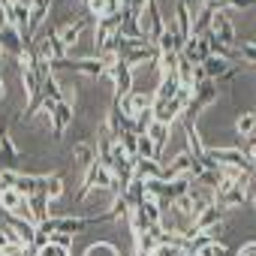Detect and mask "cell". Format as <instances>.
<instances>
[{
    "instance_id": "6da1fadb",
    "label": "cell",
    "mask_w": 256,
    "mask_h": 256,
    "mask_svg": "<svg viewBox=\"0 0 256 256\" xmlns=\"http://www.w3.org/2000/svg\"><path fill=\"white\" fill-rule=\"evenodd\" d=\"M106 76H112V82H114V96L112 100H120V96H126L133 90V70L126 66L120 58L106 60Z\"/></svg>"
},
{
    "instance_id": "7a4b0ae2",
    "label": "cell",
    "mask_w": 256,
    "mask_h": 256,
    "mask_svg": "<svg viewBox=\"0 0 256 256\" xmlns=\"http://www.w3.org/2000/svg\"><path fill=\"white\" fill-rule=\"evenodd\" d=\"M118 102V108H120V114L124 118H136L139 112H148L151 106H154V90H130L126 96H120V100H114Z\"/></svg>"
},
{
    "instance_id": "3957f363",
    "label": "cell",
    "mask_w": 256,
    "mask_h": 256,
    "mask_svg": "<svg viewBox=\"0 0 256 256\" xmlns=\"http://www.w3.org/2000/svg\"><path fill=\"white\" fill-rule=\"evenodd\" d=\"M36 58H42V60L54 64V60H64V58H70V48L60 42L58 30H52V28H48V34H46V36L36 42Z\"/></svg>"
},
{
    "instance_id": "277c9868",
    "label": "cell",
    "mask_w": 256,
    "mask_h": 256,
    "mask_svg": "<svg viewBox=\"0 0 256 256\" xmlns=\"http://www.w3.org/2000/svg\"><path fill=\"white\" fill-rule=\"evenodd\" d=\"M211 34L217 36V42H223V46H229V48L238 46V30H235V22H232L229 12H217V16H214Z\"/></svg>"
},
{
    "instance_id": "5b68a950",
    "label": "cell",
    "mask_w": 256,
    "mask_h": 256,
    "mask_svg": "<svg viewBox=\"0 0 256 256\" xmlns=\"http://www.w3.org/2000/svg\"><path fill=\"white\" fill-rule=\"evenodd\" d=\"M184 100H154V106H151V112H154V120H160V124H175L181 114H184Z\"/></svg>"
},
{
    "instance_id": "8992f818",
    "label": "cell",
    "mask_w": 256,
    "mask_h": 256,
    "mask_svg": "<svg viewBox=\"0 0 256 256\" xmlns=\"http://www.w3.org/2000/svg\"><path fill=\"white\" fill-rule=\"evenodd\" d=\"M226 220V208H220L217 202L214 205H208V208H202L196 217H193V226H190V235H196V232H208L211 226H217V223H223Z\"/></svg>"
},
{
    "instance_id": "52a82bcc",
    "label": "cell",
    "mask_w": 256,
    "mask_h": 256,
    "mask_svg": "<svg viewBox=\"0 0 256 256\" xmlns=\"http://www.w3.org/2000/svg\"><path fill=\"white\" fill-rule=\"evenodd\" d=\"M157 58H160V52H157V46L154 42H148V46H139V48H130V52H124L120 54V60L130 66V70H139V66H145V64H157Z\"/></svg>"
},
{
    "instance_id": "ba28073f",
    "label": "cell",
    "mask_w": 256,
    "mask_h": 256,
    "mask_svg": "<svg viewBox=\"0 0 256 256\" xmlns=\"http://www.w3.org/2000/svg\"><path fill=\"white\" fill-rule=\"evenodd\" d=\"M190 169H193V154H190V151H181V154H175L169 163H163V181L190 178Z\"/></svg>"
},
{
    "instance_id": "9c48e42d",
    "label": "cell",
    "mask_w": 256,
    "mask_h": 256,
    "mask_svg": "<svg viewBox=\"0 0 256 256\" xmlns=\"http://www.w3.org/2000/svg\"><path fill=\"white\" fill-rule=\"evenodd\" d=\"M181 58H187L190 64H205V60L211 58L208 40H205V36H190V40L181 46Z\"/></svg>"
},
{
    "instance_id": "30bf717a",
    "label": "cell",
    "mask_w": 256,
    "mask_h": 256,
    "mask_svg": "<svg viewBox=\"0 0 256 256\" xmlns=\"http://www.w3.org/2000/svg\"><path fill=\"white\" fill-rule=\"evenodd\" d=\"M172 18H175V28H178V40H181V42H187V40L193 36V10L184 4V0H178Z\"/></svg>"
},
{
    "instance_id": "8fae6325",
    "label": "cell",
    "mask_w": 256,
    "mask_h": 256,
    "mask_svg": "<svg viewBox=\"0 0 256 256\" xmlns=\"http://www.w3.org/2000/svg\"><path fill=\"white\" fill-rule=\"evenodd\" d=\"M48 120H52V133H54V139H60V136H64V130L76 120V112H72V106H70V102H58Z\"/></svg>"
},
{
    "instance_id": "7c38bea8",
    "label": "cell",
    "mask_w": 256,
    "mask_h": 256,
    "mask_svg": "<svg viewBox=\"0 0 256 256\" xmlns=\"http://www.w3.org/2000/svg\"><path fill=\"white\" fill-rule=\"evenodd\" d=\"M48 10H52V0H40L36 6H30V18H28V42H34V36H36L40 28L46 24Z\"/></svg>"
},
{
    "instance_id": "4fadbf2b",
    "label": "cell",
    "mask_w": 256,
    "mask_h": 256,
    "mask_svg": "<svg viewBox=\"0 0 256 256\" xmlns=\"http://www.w3.org/2000/svg\"><path fill=\"white\" fill-rule=\"evenodd\" d=\"M145 136H151L154 151H157V163H163V151H166V142H169V136H172V126H169V124L154 120V124L148 126V133H145Z\"/></svg>"
},
{
    "instance_id": "5bb4252c",
    "label": "cell",
    "mask_w": 256,
    "mask_h": 256,
    "mask_svg": "<svg viewBox=\"0 0 256 256\" xmlns=\"http://www.w3.org/2000/svg\"><path fill=\"white\" fill-rule=\"evenodd\" d=\"M0 48L18 58V54H22V48H24V42H22V34H18L16 28L4 24V28H0Z\"/></svg>"
},
{
    "instance_id": "9a60e30c",
    "label": "cell",
    "mask_w": 256,
    "mask_h": 256,
    "mask_svg": "<svg viewBox=\"0 0 256 256\" xmlns=\"http://www.w3.org/2000/svg\"><path fill=\"white\" fill-rule=\"evenodd\" d=\"M42 187H46V175H22L18 172V178H16V190L24 199L34 196V193H42Z\"/></svg>"
},
{
    "instance_id": "2e32d148",
    "label": "cell",
    "mask_w": 256,
    "mask_h": 256,
    "mask_svg": "<svg viewBox=\"0 0 256 256\" xmlns=\"http://www.w3.org/2000/svg\"><path fill=\"white\" fill-rule=\"evenodd\" d=\"M202 70H205V76H208L211 82H223V78L232 72V64L223 60V58H214V54H211V58L202 64Z\"/></svg>"
},
{
    "instance_id": "e0dca14e",
    "label": "cell",
    "mask_w": 256,
    "mask_h": 256,
    "mask_svg": "<svg viewBox=\"0 0 256 256\" xmlns=\"http://www.w3.org/2000/svg\"><path fill=\"white\" fill-rule=\"evenodd\" d=\"M136 178H139V181H160V178H163V163L136 157Z\"/></svg>"
},
{
    "instance_id": "ac0fdd59",
    "label": "cell",
    "mask_w": 256,
    "mask_h": 256,
    "mask_svg": "<svg viewBox=\"0 0 256 256\" xmlns=\"http://www.w3.org/2000/svg\"><path fill=\"white\" fill-rule=\"evenodd\" d=\"M214 16H217V12L202 4V6L193 12V36H205V34L211 30V24H214Z\"/></svg>"
},
{
    "instance_id": "d6986e66",
    "label": "cell",
    "mask_w": 256,
    "mask_h": 256,
    "mask_svg": "<svg viewBox=\"0 0 256 256\" xmlns=\"http://www.w3.org/2000/svg\"><path fill=\"white\" fill-rule=\"evenodd\" d=\"M84 28H88V18H78V22H72V24H64V28L58 30V36H60V42H64L66 48H76Z\"/></svg>"
},
{
    "instance_id": "ffe728a7",
    "label": "cell",
    "mask_w": 256,
    "mask_h": 256,
    "mask_svg": "<svg viewBox=\"0 0 256 256\" xmlns=\"http://www.w3.org/2000/svg\"><path fill=\"white\" fill-rule=\"evenodd\" d=\"M28 205H30V220L40 226L42 220H48V196L46 193H34L28 196Z\"/></svg>"
},
{
    "instance_id": "44dd1931",
    "label": "cell",
    "mask_w": 256,
    "mask_h": 256,
    "mask_svg": "<svg viewBox=\"0 0 256 256\" xmlns=\"http://www.w3.org/2000/svg\"><path fill=\"white\" fill-rule=\"evenodd\" d=\"M133 241H136V256H151V253H154V247L160 244V241H157L154 226H151V229H145V232H136V235H133Z\"/></svg>"
},
{
    "instance_id": "7402d4cb",
    "label": "cell",
    "mask_w": 256,
    "mask_h": 256,
    "mask_svg": "<svg viewBox=\"0 0 256 256\" xmlns=\"http://www.w3.org/2000/svg\"><path fill=\"white\" fill-rule=\"evenodd\" d=\"M178 88H181L178 76H163L157 82V88H154V100H175L178 96Z\"/></svg>"
},
{
    "instance_id": "603a6c76",
    "label": "cell",
    "mask_w": 256,
    "mask_h": 256,
    "mask_svg": "<svg viewBox=\"0 0 256 256\" xmlns=\"http://www.w3.org/2000/svg\"><path fill=\"white\" fill-rule=\"evenodd\" d=\"M72 160H76L78 169H88V166L96 163V151H94L88 142H76V145H72Z\"/></svg>"
},
{
    "instance_id": "cb8c5ba5",
    "label": "cell",
    "mask_w": 256,
    "mask_h": 256,
    "mask_svg": "<svg viewBox=\"0 0 256 256\" xmlns=\"http://www.w3.org/2000/svg\"><path fill=\"white\" fill-rule=\"evenodd\" d=\"M253 130H256V112H241V114L235 118V133H238L241 139H247Z\"/></svg>"
},
{
    "instance_id": "d4e9b609",
    "label": "cell",
    "mask_w": 256,
    "mask_h": 256,
    "mask_svg": "<svg viewBox=\"0 0 256 256\" xmlns=\"http://www.w3.org/2000/svg\"><path fill=\"white\" fill-rule=\"evenodd\" d=\"M235 52H238V60L244 66H256V40H241L235 46Z\"/></svg>"
},
{
    "instance_id": "484cf974",
    "label": "cell",
    "mask_w": 256,
    "mask_h": 256,
    "mask_svg": "<svg viewBox=\"0 0 256 256\" xmlns=\"http://www.w3.org/2000/svg\"><path fill=\"white\" fill-rule=\"evenodd\" d=\"M22 199H24V196H22L16 187H12V190H4V193H0V211H4V214H12V211L22 205Z\"/></svg>"
},
{
    "instance_id": "4316f807",
    "label": "cell",
    "mask_w": 256,
    "mask_h": 256,
    "mask_svg": "<svg viewBox=\"0 0 256 256\" xmlns=\"http://www.w3.org/2000/svg\"><path fill=\"white\" fill-rule=\"evenodd\" d=\"M42 193L48 196V202L60 199V196H64V178H60V175H46V187H42Z\"/></svg>"
},
{
    "instance_id": "83f0119b",
    "label": "cell",
    "mask_w": 256,
    "mask_h": 256,
    "mask_svg": "<svg viewBox=\"0 0 256 256\" xmlns=\"http://www.w3.org/2000/svg\"><path fill=\"white\" fill-rule=\"evenodd\" d=\"M84 256H120V250L114 244H108V241H96V244H90L84 250Z\"/></svg>"
},
{
    "instance_id": "f1b7e54d",
    "label": "cell",
    "mask_w": 256,
    "mask_h": 256,
    "mask_svg": "<svg viewBox=\"0 0 256 256\" xmlns=\"http://www.w3.org/2000/svg\"><path fill=\"white\" fill-rule=\"evenodd\" d=\"M136 142H139V133H133V130H124V133L118 136V145L130 154V157H136Z\"/></svg>"
},
{
    "instance_id": "f546056e",
    "label": "cell",
    "mask_w": 256,
    "mask_h": 256,
    "mask_svg": "<svg viewBox=\"0 0 256 256\" xmlns=\"http://www.w3.org/2000/svg\"><path fill=\"white\" fill-rule=\"evenodd\" d=\"M16 178H18V172H16V169L0 166V193H4V190H12V187H16Z\"/></svg>"
},
{
    "instance_id": "4dcf8cb0",
    "label": "cell",
    "mask_w": 256,
    "mask_h": 256,
    "mask_svg": "<svg viewBox=\"0 0 256 256\" xmlns=\"http://www.w3.org/2000/svg\"><path fill=\"white\" fill-rule=\"evenodd\" d=\"M48 241H52V244H58V247H70V250H72L76 235H66V232H52V235H48Z\"/></svg>"
},
{
    "instance_id": "1f68e13d",
    "label": "cell",
    "mask_w": 256,
    "mask_h": 256,
    "mask_svg": "<svg viewBox=\"0 0 256 256\" xmlns=\"http://www.w3.org/2000/svg\"><path fill=\"white\" fill-rule=\"evenodd\" d=\"M84 6H88V12H90L94 18H100L102 10H106V0H84Z\"/></svg>"
},
{
    "instance_id": "d6a6232c",
    "label": "cell",
    "mask_w": 256,
    "mask_h": 256,
    "mask_svg": "<svg viewBox=\"0 0 256 256\" xmlns=\"http://www.w3.org/2000/svg\"><path fill=\"white\" fill-rule=\"evenodd\" d=\"M178 250H181V247H172V244H157L151 256H175Z\"/></svg>"
},
{
    "instance_id": "836d02e7",
    "label": "cell",
    "mask_w": 256,
    "mask_h": 256,
    "mask_svg": "<svg viewBox=\"0 0 256 256\" xmlns=\"http://www.w3.org/2000/svg\"><path fill=\"white\" fill-rule=\"evenodd\" d=\"M202 82H208V76H205L202 64H193V88H196V84H202Z\"/></svg>"
},
{
    "instance_id": "e575fe53",
    "label": "cell",
    "mask_w": 256,
    "mask_h": 256,
    "mask_svg": "<svg viewBox=\"0 0 256 256\" xmlns=\"http://www.w3.org/2000/svg\"><path fill=\"white\" fill-rule=\"evenodd\" d=\"M235 256H256V241H247V244H241Z\"/></svg>"
},
{
    "instance_id": "d590c367",
    "label": "cell",
    "mask_w": 256,
    "mask_h": 256,
    "mask_svg": "<svg viewBox=\"0 0 256 256\" xmlns=\"http://www.w3.org/2000/svg\"><path fill=\"white\" fill-rule=\"evenodd\" d=\"M6 244H10V235H6V226H4V223H0V250H4Z\"/></svg>"
},
{
    "instance_id": "8d00e7d4",
    "label": "cell",
    "mask_w": 256,
    "mask_h": 256,
    "mask_svg": "<svg viewBox=\"0 0 256 256\" xmlns=\"http://www.w3.org/2000/svg\"><path fill=\"white\" fill-rule=\"evenodd\" d=\"M12 4H16V0H0V16H4L6 10H12Z\"/></svg>"
},
{
    "instance_id": "74e56055",
    "label": "cell",
    "mask_w": 256,
    "mask_h": 256,
    "mask_svg": "<svg viewBox=\"0 0 256 256\" xmlns=\"http://www.w3.org/2000/svg\"><path fill=\"white\" fill-rule=\"evenodd\" d=\"M16 4H18V6H24V10H30V6H36V4H40V0H16Z\"/></svg>"
},
{
    "instance_id": "f35d334b",
    "label": "cell",
    "mask_w": 256,
    "mask_h": 256,
    "mask_svg": "<svg viewBox=\"0 0 256 256\" xmlns=\"http://www.w3.org/2000/svg\"><path fill=\"white\" fill-rule=\"evenodd\" d=\"M6 96V84H4V76H0V100Z\"/></svg>"
},
{
    "instance_id": "ab89813d",
    "label": "cell",
    "mask_w": 256,
    "mask_h": 256,
    "mask_svg": "<svg viewBox=\"0 0 256 256\" xmlns=\"http://www.w3.org/2000/svg\"><path fill=\"white\" fill-rule=\"evenodd\" d=\"M175 256H190V253H187V250H178V253H175Z\"/></svg>"
},
{
    "instance_id": "60d3db41",
    "label": "cell",
    "mask_w": 256,
    "mask_h": 256,
    "mask_svg": "<svg viewBox=\"0 0 256 256\" xmlns=\"http://www.w3.org/2000/svg\"><path fill=\"white\" fill-rule=\"evenodd\" d=\"M0 151H4V133H0Z\"/></svg>"
},
{
    "instance_id": "b9f144b4",
    "label": "cell",
    "mask_w": 256,
    "mask_h": 256,
    "mask_svg": "<svg viewBox=\"0 0 256 256\" xmlns=\"http://www.w3.org/2000/svg\"><path fill=\"white\" fill-rule=\"evenodd\" d=\"M0 256H6V253H0Z\"/></svg>"
}]
</instances>
